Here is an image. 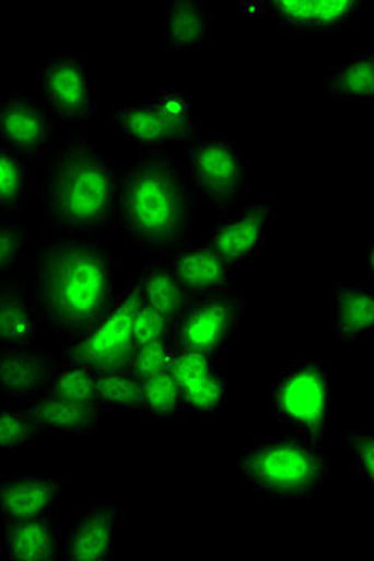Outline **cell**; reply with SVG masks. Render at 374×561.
Wrapping results in <instances>:
<instances>
[{
    "mask_svg": "<svg viewBox=\"0 0 374 561\" xmlns=\"http://www.w3.org/2000/svg\"><path fill=\"white\" fill-rule=\"evenodd\" d=\"M39 310L58 331L82 335L113 305V273L95 242L62 234L42 252L33 283Z\"/></svg>",
    "mask_w": 374,
    "mask_h": 561,
    "instance_id": "cell-1",
    "label": "cell"
},
{
    "mask_svg": "<svg viewBox=\"0 0 374 561\" xmlns=\"http://www.w3.org/2000/svg\"><path fill=\"white\" fill-rule=\"evenodd\" d=\"M48 217L65 234H83L113 216L117 175L113 162L85 141L69 144L47 168Z\"/></svg>",
    "mask_w": 374,
    "mask_h": 561,
    "instance_id": "cell-2",
    "label": "cell"
},
{
    "mask_svg": "<svg viewBox=\"0 0 374 561\" xmlns=\"http://www.w3.org/2000/svg\"><path fill=\"white\" fill-rule=\"evenodd\" d=\"M120 204L125 227L149 248H173L189 231V193L172 159H137L125 172Z\"/></svg>",
    "mask_w": 374,
    "mask_h": 561,
    "instance_id": "cell-3",
    "label": "cell"
},
{
    "mask_svg": "<svg viewBox=\"0 0 374 561\" xmlns=\"http://www.w3.org/2000/svg\"><path fill=\"white\" fill-rule=\"evenodd\" d=\"M234 469L256 496L306 501L330 481L324 453L287 433L255 439L235 459Z\"/></svg>",
    "mask_w": 374,
    "mask_h": 561,
    "instance_id": "cell-4",
    "label": "cell"
},
{
    "mask_svg": "<svg viewBox=\"0 0 374 561\" xmlns=\"http://www.w3.org/2000/svg\"><path fill=\"white\" fill-rule=\"evenodd\" d=\"M268 410L287 435L325 453L330 442L335 387L327 363L301 359L283 370L268 390Z\"/></svg>",
    "mask_w": 374,
    "mask_h": 561,
    "instance_id": "cell-5",
    "label": "cell"
},
{
    "mask_svg": "<svg viewBox=\"0 0 374 561\" xmlns=\"http://www.w3.org/2000/svg\"><path fill=\"white\" fill-rule=\"evenodd\" d=\"M141 304L138 284L133 283L72 346L69 362L95 374L128 373L135 352V317Z\"/></svg>",
    "mask_w": 374,
    "mask_h": 561,
    "instance_id": "cell-6",
    "label": "cell"
},
{
    "mask_svg": "<svg viewBox=\"0 0 374 561\" xmlns=\"http://www.w3.org/2000/svg\"><path fill=\"white\" fill-rule=\"evenodd\" d=\"M244 313V304L229 290L190 297L172 323L170 344L203 355L223 356L237 339Z\"/></svg>",
    "mask_w": 374,
    "mask_h": 561,
    "instance_id": "cell-7",
    "label": "cell"
},
{
    "mask_svg": "<svg viewBox=\"0 0 374 561\" xmlns=\"http://www.w3.org/2000/svg\"><path fill=\"white\" fill-rule=\"evenodd\" d=\"M194 192L217 209H227L244 193L249 169L237 141L199 137L187 147Z\"/></svg>",
    "mask_w": 374,
    "mask_h": 561,
    "instance_id": "cell-8",
    "label": "cell"
},
{
    "mask_svg": "<svg viewBox=\"0 0 374 561\" xmlns=\"http://www.w3.org/2000/svg\"><path fill=\"white\" fill-rule=\"evenodd\" d=\"M117 130L143 147H164L186 140L196 129L189 96L176 90L155 93L148 102L114 105Z\"/></svg>",
    "mask_w": 374,
    "mask_h": 561,
    "instance_id": "cell-9",
    "label": "cell"
},
{
    "mask_svg": "<svg viewBox=\"0 0 374 561\" xmlns=\"http://www.w3.org/2000/svg\"><path fill=\"white\" fill-rule=\"evenodd\" d=\"M42 99L58 119L85 124L98 110V82L81 54H58L39 68Z\"/></svg>",
    "mask_w": 374,
    "mask_h": 561,
    "instance_id": "cell-10",
    "label": "cell"
},
{
    "mask_svg": "<svg viewBox=\"0 0 374 561\" xmlns=\"http://www.w3.org/2000/svg\"><path fill=\"white\" fill-rule=\"evenodd\" d=\"M277 209V195L259 197L237 216L213 228L207 244L229 265H245L261 254L270 220Z\"/></svg>",
    "mask_w": 374,
    "mask_h": 561,
    "instance_id": "cell-11",
    "label": "cell"
},
{
    "mask_svg": "<svg viewBox=\"0 0 374 561\" xmlns=\"http://www.w3.org/2000/svg\"><path fill=\"white\" fill-rule=\"evenodd\" d=\"M54 123L37 96L15 93L0 103V144L20 154L50 150Z\"/></svg>",
    "mask_w": 374,
    "mask_h": 561,
    "instance_id": "cell-12",
    "label": "cell"
},
{
    "mask_svg": "<svg viewBox=\"0 0 374 561\" xmlns=\"http://www.w3.org/2000/svg\"><path fill=\"white\" fill-rule=\"evenodd\" d=\"M365 5L355 0H279L268 3V12L285 36H318L352 23Z\"/></svg>",
    "mask_w": 374,
    "mask_h": 561,
    "instance_id": "cell-13",
    "label": "cell"
},
{
    "mask_svg": "<svg viewBox=\"0 0 374 561\" xmlns=\"http://www.w3.org/2000/svg\"><path fill=\"white\" fill-rule=\"evenodd\" d=\"M61 478L21 477L0 481V517L3 525H16L57 508Z\"/></svg>",
    "mask_w": 374,
    "mask_h": 561,
    "instance_id": "cell-14",
    "label": "cell"
},
{
    "mask_svg": "<svg viewBox=\"0 0 374 561\" xmlns=\"http://www.w3.org/2000/svg\"><path fill=\"white\" fill-rule=\"evenodd\" d=\"M331 334L342 345H357L373 331L374 294L366 284L338 283L330 294Z\"/></svg>",
    "mask_w": 374,
    "mask_h": 561,
    "instance_id": "cell-15",
    "label": "cell"
},
{
    "mask_svg": "<svg viewBox=\"0 0 374 561\" xmlns=\"http://www.w3.org/2000/svg\"><path fill=\"white\" fill-rule=\"evenodd\" d=\"M2 552L10 560H57L62 553L57 508L27 522L3 525Z\"/></svg>",
    "mask_w": 374,
    "mask_h": 561,
    "instance_id": "cell-16",
    "label": "cell"
},
{
    "mask_svg": "<svg viewBox=\"0 0 374 561\" xmlns=\"http://www.w3.org/2000/svg\"><path fill=\"white\" fill-rule=\"evenodd\" d=\"M170 268L189 297L227 293L231 287L232 266L208 244L183 249Z\"/></svg>",
    "mask_w": 374,
    "mask_h": 561,
    "instance_id": "cell-17",
    "label": "cell"
},
{
    "mask_svg": "<svg viewBox=\"0 0 374 561\" xmlns=\"http://www.w3.org/2000/svg\"><path fill=\"white\" fill-rule=\"evenodd\" d=\"M120 525L116 505H100L83 514L62 539L66 560H107Z\"/></svg>",
    "mask_w": 374,
    "mask_h": 561,
    "instance_id": "cell-18",
    "label": "cell"
},
{
    "mask_svg": "<svg viewBox=\"0 0 374 561\" xmlns=\"http://www.w3.org/2000/svg\"><path fill=\"white\" fill-rule=\"evenodd\" d=\"M39 325L33 284L0 290V350L33 348Z\"/></svg>",
    "mask_w": 374,
    "mask_h": 561,
    "instance_id": "cell-19",
    "label": "cell"
},
{
    "mask_svg": "<svg viewBox=\"0 0 374 561\" xmlns=\"http://www.w3.org/2000/svg\"><path fill=\"white\" fill-rule=\"evenodd\" d=\"M214 15L207 2L168 0L165 3L164 45L168 50H197L213 44Z\"/></svg>",
    "mask_w": 374,
    "mask_h": 561,
    "instance_id": "cell-20",
    "label": "cell"
},
{
    "mask_svg": "<svg viewBox=\"0 0 374 561\" xmlns=\"http://www.w3.org/2000/svg\"><path fill=\"white\" fill-rule=\"evenodd\" d=\"M54 370V362L47 353L31 348L0 350V393L16 398L36 397L47 389Z\"/></svg>",
    "mask_w": 374,
    "mask_h": 561,
    "instance_id": "cell-21",
    "label": "cell"
},
{
    "mask_svg": "<svg viewBox=\"0 0 374 561\" xmlns=\"http://www.w3.org/2000/svg\"><path fill=\"white\" fill-rule=\"evenodd\" d=\"M39 431L71 435L89 433L102 421L106 408L100 403H71L57 398H34L23 407Z\"/></svg>",
    "mask_w": 374,
    "mask_h": 561,
    "instance_id": "cell-22",
    "label": "cell"
},
{
    "mask_svg": "<svg viewBox=\"0 0 374 561\" xmlns=\"http://www.w3.org/2000/svg\"><path fill=\"white\" fill-rule=\"evenodd\" d=\"M325 89L331 102H357L374 99V54L349 55L328 71Z\"/></svg>",
    "mask_w": 374,
    "mask_h": 561,
    "instance_id": "cell-23",
    "label": "cell"
},
{
    "mask_svg": "<svg viewBox=\"0 0 374 561\" xmlns=\"http://www.w3.org/2000/svg\"><path fill=\"white\" fill-rule=\"evenodd\" d=\"M137 284L141 302L164 314L172 323L190 299L175 273L166 265L148 266Z\"/></svg>",
    "mask_w": 374,
    "mask_h": 561,
    "instance_id": "cell-24",
    "label": "cell"
},
{
    "mask_svg": "<svg viewBox=\"0 0 374 561\" xmlns=\"http://www.w3.org/2000/svg\"><path fill=\"white\" fill-rule=\"evenodd\" d=\"M45 394L71 403H96V374L69 362L51 373Z\"/></svg>",
    "mask_w": 374,
    "mask_h": 561,
    "instance_id": "cell-25",
    "label": "cell"
},
{
    "mask_svg": "<svg viewBox=\"0 0 374 561\" xmlns=\"http://www.w3.org/2000/svg\"><path fill=\"white\" fill-rule=\"evenodd\" d=\"M96 403L106 410H143V380L130 373L96 374Z\"/></svg>",
    "mask_w": 374,
    "mask_h": 561,
    "instance_id": "cell-26",
    "label": "cell"
},
{
    "mask_svg": "<svg viewBox=\"0 0 374 561\" xmlns=\"http://www.w3.org/2000/svg\"><path fill=\"white\" fill-rule=\"evenodd\" d=\"M179 393H182L185 411L194 412L197 415H210L223 410L227 398L224 366L197 382L196 386L179 391Z\"/></svg>",
    "mask_w": 374,
    "mask_h": 561,
    "instance_id": "cell-27",
    "label": "cell"
},
{
    "mask_svg": "<svg viewBox=\"0 0 374 561\" xmlns=\"http://www.w3.org/2000/svg\"><path fill=\"white\" fill-rule=\"evenodd\" d=\"M143 411L157 417H173L185 411L179 387L168 370L143 380Z\"/></svg>",
    "mask_w": 374,
    "mask_h": 561,
    "instance_id": "cell-28",
    "label": "cell"
},
{
    "mask_svg": "<svg viewBox=\"0 0 374 561\" xmlns=\"http://www.w3.org/2000/svg\"><path fill=\"white\" fill-rule=\"evenodd\" d=\"M223 356L203 355L199 352H190V350H175L172 363H170L168 373L175 379L179 391L196 386L200 380L213 374L214 370L223 367L221 363Z\"/></svg>",
    "mask_w": 374,
    "mask_h": 561,
    "instance_id": "cell-29",
    "label": "cell"
},
{
    "mask_svg": "<svg viewBox=\"0 0 374 561\" xmlns=\"http://www.w3.org/2000/svg\"><path fill=\"white\" fill-rule=\"evenodd\" d=\"M27 168L23 154L0 147V207L19 206L26 192Z\"/></svg>",
    "mask_w": 374,
    "mask_h": 561,
    "instance_id": "cell-30",
    "label": "cell"
},
{
    "mask_svg": "<svg viewBox=\"0 0 374 561\" xmlns=\"http://www.w3.org/2000/svg\"><path fill=\"white\" fill-rule=\"evenodd\" d=\"M39 433L23 408H0V449L31 445Z\"/></svg>",
    "mask_w": 374,
    "mask_h": 561,
    "instance_id": "cell-31",
    "label": "cell"
},
{
    "mask_svg": "<svg viewBox=\"0 0 374 561\" xmlns=\"http://www.w3.org/2000/svg\"><path fill=\"white\" fill-rule=\"evenodd\" d=\"M175 346L170 342L143 345L135 348L128 373L137 379L144 380L157 374L166 373L175 355Z\"/></svg>",
    "mask_w": 374,
    "mask_h": 561,
    "instance_id": "cell-32",
    "label": "cell"
},
{
    "mask_svg": "<svg viewBox=\"0 0 374 561\" xmlns=\"http://www.w3.org/2000/svg\"><path fill=\"white\" fill-rule=\"evenodd\" d=\"M170 332H172V321L141 304L133 323L135 348L157 344V342H170Z\"/></svg>",
    "mask_w": 374,
    "mask_h": 561,
    "instance_id": "cell-33",
    "label": "cell"
},
{
    "mask_svg": "<svg viewBox=\"0 0 374 561\" xmlns=\"http://www.w3.org/2000/svg\"><path fill=\"white\" fill-rule=\"evenodd\" d=\"M346 442L352 453L353 466L357 476L365 478L369 483L374 480V435L360 428L348 425L346 427Z\"/></svg>",
    "mask_w": 374,
    "mask_h": 561,
    "instance_id": "cell-34",
    "label": "cell"
},
{
    "mask_svg": "<svg viewBox=\"0 0 374 561\" xmlns=\"http://www.w3.org/2000/svg\"><path fill=\"white\" fill-rule=\"evenodd\" d=\"M23 244V228L15 225H0V275L19 262Z\"/></svg>",
    "mask_w": 374,
    "mask_h": 561,
    "instance_id": "cell-35",
    "label": "cell"
}]
</instances>
